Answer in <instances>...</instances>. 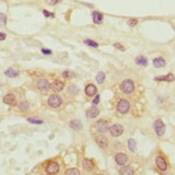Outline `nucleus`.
<instances>
[{
  "mask_svg": "<svg viewBox=\"0 0 175 175\" xmlns=\"http://www.w3.org/2000/svg\"><path fill=\"white\" fill-rule=\"evenodd\" d=\"M36 86L42 93H46L50 89V84H48V82L45 79H39L36 83Z\"/></svg>",
  "mask_w": 175,
  "mask_h": 175,
  "instance_id": "423d86ee",
  "label": "nucleus"
},
{
  "mask_svg": "<svg viewBox=\"0 0 175 175\" xmlns=\"http://www.w3.org/2000/svg\"><path fill=\"white\" fill-rule=\"evenodd\" d=\"M156 164H157V167L159 168L160 171H167V162H165V160L163 159L162 157H160V156H158L157 158H156Z\"/></svg>",
  "mask_w": 175,
  "mask_h": 175,
  "instance_id": "f8f14e48",
  "label": "nucleus"
},
{
  "mask_svg": "<svg viewBox=\"0 0 175 175\" xmlns=\"http://www.w3.org/2000/svg\"><path fill=\"white\" fill-rule=\"evenodd\" d=\"M68 91H69V94H74V95H77V94H79L80 89H79V87H77V85L73 84V85H70Z\"/></svg>",
  "mask_w": 175,
  "mask_h": 175,
  "instance_id": "393cba45",
  "label": "nucleus"
},
{
  "mask_svg": "<svg viewBox=\"0 0 175 175\" xmlns=\"http://www.w3.org/2000/svg\"><path fill=\"white\" fill-rule=\"evenodd\" d=\"M96 143L98 144L101 148H105V147L107 146V144H109V142H107V137H104L103 134H100L98 135V137H96Z\"/></svg>",
  "mask_w": 175,
  "mask_h": 175,
  "instance_id": "9b49d317",
  "label": "nucleus"
},
{
  "mask_svg": "<svg viewBox=\"0 0 175 175\" xmlns=\"http://www.w3.org/2000/svg\"><path fill=\"white\" fill-rule=\"evenodd\" d=\"M158 81H169V82H173L174 81V75L173 74H168L164 77H158Z\"/></svg>",
  "mask_w": 175,
  "mask_h": 175,
  "instance_id": "cd10ccee",
  "label": "nucleus"
},
{
  "mask_svg": "<svg viewBox=\"0 0 175 175\" xmlns=\"http://www.w3.org/2000/svg\"><path fill=\"white\" fill-rule=\"evenodd\" d=\"M64 174H67V175H80V172L77 171V169H69V170H67Z\"/></svg>",
  "mask_w": 175,
  "mask_h": 175,
  "instance_id": "c756f323",
  "label": "nucleus"
},
{
  "mask_svg": "<svg viewBox=\"0 0 175 175\" xmlns=\"http://www.w3.org/2000/svg\"><path fill=\"white\" fill-rule=\"evenodd\" d=\"M43 14H44L45 16H46V17H53V16H54V14H53V13L47 12L46 10H44V11H43Z\"/></svg>",
  "mask_w": 175,
  "mask_h": 175,
  "instance_id": "f704fd0d",
  "label": "nucleus"
},
{
  "mask_svg": "<svg viewBox=\"0 0 175 175\" xmlns=\"http://www.w3.org/2000/svg\"><path fill=\"white\" fill-rule=\"evenodd\" d=\"M61 0H46V3L48 6H55V4L59 3Z\"/></svg>",
  "mask_w": 175,
  "mask_h": 175,
  "instance_id": "2f4dec72",
  "label": "nucleus"
},
{
  "mask_svg": "<svg viewBox=\"0 0 175 175\" xmlns=\"http://www.w3.org/2000/svg\"><path fill=\"white\" fill-rule=\"evenodd\" d=\"M115 161H116L117 164L125 165L126 162L128 161V157H127V155H126V154L118 153V154H116V156H115Z\"/></svg>",
  "mask_w": 175,
  "mask_h": 175,
  "instance_id": "9d476101",
  "label": "nucleus"
},
{
  "mask_svg": "<svg viewBox=\"0 0 175 175\" xmlns=\"http://www.w3.org/2000/svg\"><path fill=\"white\" fill-rule=\"evenodd\" d=\"M93 20L96 24H101V23L103 22V14L98 12V11H95V12L93 13Z\"/></svg>",
  "mask_w": 175,
  "mask_h": 175,
  "instance_id": "a211bd4d",
  "label": "nucleus"
},
{
  "mask_svg": "<svg viewBox=\"0 0 175 175\" xmlns=\"http://www.w3.org/2000/svg\"><path fill=\"white\" fill-rule=\"evenodd\" d=\"M47 102H48V105H50V107L57 109V107H60L61 103H63V99H61L60 96H58V95H52L50 98H48Z\"/></svg>",
  "mask_w": 175,
  "mask_h": 175,
  "instance_id": "f03ea898",
  "label": "nucleus"
},
{
  "mask_svg": "<svg viewBox=\"0 0 175 175\" xmlns=\"http://www.w3.org/2000/svg\"><path fill=\"white\" fill-rule=\"evenodd\" d=\"M105 80V74L103 72H99L98 74H97V82L99 83V84H102L103 82H104Z\"/></svg>",
  "mask_w": 175,
  "mask_h": 175,
  "instance_id": "a878e982",
  "label": "nucleus"
},
{
  "mask_svg": "<svg viewBox=\"0 0 175 175\" xmlns=\"http://www.w3.org/2000/svg\"><path fill=\"white\" fill-rule=\"evenodd\" d=\"M135 63H137L138 64H140V66L146 67L147 66V59L145 58L144 56H139L137 58V60H135Z\"/></svg>",
  "mask_w": 175,
  "mask_h": 175,
  "instance_id": "4be33fe9",
  "label": "nucleus"
},
{
  "mask_svg": "<svg viewBox=\"0 0 175 175\" xmlns=\"http://www.w3.org/2000/svg\"><path fill=\"white\" fill-rule=\"evenodd\" d=\"M137 24H138V20H128V25H129V26H131V27L135 26Z\"/></svg>",
  "mask_w": 175,
  "mask_h": 175,
  "instance_id": "473e14b6",
  "label": "nucleus"
},
{
  "mask_svg": "<svg viewBox=\"0 0 175 175\" xmlns=\"http://www.w3.org/2000/svg\"><path fill=\"white\" fill-rule=\"evenodd\" d=\"M64 87V84L61 81H54L52 84L50 85V88L52 89L54 93H59L63 89Z\"/></svg>",
  "mask_w": 175,
  "mask_h": 175,
  "instance_id": "1a4fd4ad",
  "label": "nucleus"
},
{
  "mask_svg": "<svg viewBox=\"0 0 175 175\" xmlns=\"http://www.w3.org/2000/svg\"><path fill=\"white\" fill-rule=\"evenodd\" d=\"M7 24V16L2 13H0V26H3Z\"/></svg>",
  "mask_w": 175,
  "mask_h": 175,
  "instance_id": "7c9ffc66",
  "label": "nucleus"
},
{
  "mask_svg": "<svg viewBox=\"0 0 175 175\" xmlns=\"http://www.w3.org/2000/svg\"><path fill=\"white\" fill-rule=\"evenodd\" d=\"M85 93H86L87 96L91 97V96H95L97 94V87L95 86L94 84H89L86 86V88H85Z\"/></svg>",
  "mask_w": 175,
  "mask_h": 175,
  "instance_id": "2eb2a0df",
  "label": "nucleus"
},
{
  "mask_svg": "<svg viewBox=\"0 0 175 175\" xmlns=\"http://www.w3.org/2000/svg\"><path fill=\"white\" fill-rule=\"evenodd\" d=\"M82 165H83V169H84L85 171H91V170L94 169L93 161L89 160V159H84V160H83Z\"/></svg>",
  "mask_w": 175,
  "mask_h": 175,
  "instance_id": "f3484780",
  "label": "nucleus"
},
{
  "mask_svg": "<svg viewBox=\"0 0 175 175\" xmlns=\"http://www.w3.org/2000/svg\"><path fill=\"white\" fill-rule=\"evenodd\" d=\"M27 120L31 124H37V125L43 124V120H41V119H39V118H36V117H29V118H27Z\"/></svg>",
  "mask_w": 175,
  "mask_h": 175,
  "instance_id": "bb28decb",
  "label": "nucleus"
},
{
  "mask_svg": "<svg viewBox=\"0 0 175 175\" xmlns=\"http://www.w3.org/2000/svg\"><path fill=\"white\" fill-rule=\"evenodd\" d=\"M4 73H6V75L9 77H16L18 74H20V71L15 70V69H13V68H10V69H8Z\"/></svg>",
  "mask_w": 175,
  "mask_h": 175,
  "instance_id": "412c9836",
  "label": "nucleus"
},
{
  "mask_svg": "<svg viewBox=\"0 0 175 175\" xmlns=\"http://www.w3.org/2000/svg\"><path fill=\"white\" fill-rule=\"evenodd\" d=\"M95 128L98 132L105 133L107 131H109L110 126H109V123H107V120H104V119H100V120H98L95 124Z\"/></svg>",
  "mask_w": 175,
  "mask_h": 175,
  "instance_id": "20e7f679",
  "label": "nucleus"
},
{
  "mask_svg": "<svg viewBox=\"0 0 175 175\" xmlns=\"http://www.w3.org/2000/svg\"><path fill=\"white\" fill-rule=\"evenodd\" d=\"M41 52H42L44 55H50V54H52V50H47V48H42V50H41Z\"/></svg>",
  "mask_w": 175,
  "mask_h": 175,
  "instance_id": "72a5a7b5",
  "label": "nucleus"
},
{
  "mask_svg": "<svg viewBox=\"0 0 175 175\" xmlns=\"http://www.w3.org/2000/svg\"><path fill=\"white\" fill-rule=\"evenodd\" d=\"M45 172L47 174H56L59 172V164L56 161H52V162L48 163V165L45 169Z\"/></svg>",
  "mask_w": 175,
  "mask_h": 175,
  "instance_id": "0eeeda50",
  "label": "nucleus"
},
{
  "mask_svg": "<svg viewBox=\"0 0 175 175\" xmlns=\"http://www.w3.org/2000/svg\"><path fill=\"white\" fill-rule=\"evenodd\" d=\"M114 46L116 47V48H118V50H125V47H124L123 45L119 44V43H116V44H115Z\"/></svg>",
  "mask_w": 175,
  "mask_h": 175,
  "instance_id": "e433bc0d",
  "label": "nucleus"
},
{
  "mask_svg": "<svg viewBox=\"0 0 175 175\" xmlns=\"http://www.w3.org/2000/svg\"><path fill=\"white\" fill-rule=\"evenodd\" d=\"M70 128H72L75 131H80L83 128L82 121L79 120V119H73V120L70 121Z\"/></svg>",
  "mask_w": 175,
  "mask_h": 175,
  "instance_id": "4468645a",
  "label": "nucleus"
},
{
  "mask_svg": "<svg viewBox=\"0 0 175 175\" xmlns=\"http://www.w3.org/2000/svg\"><path fill=\"white\" fill-rule=\"evenodd\" d=\"M154 129H155L158 137H162L165 132V126L161 119H157V120L155 121V124H154Z\"/></svg>",
  "mask_w": 175,
  "mask_h": 175,
  "instance_id": "39448f33",
  "label": "nucleus"
},
{
  "mask_svg": "<svg viewBox=\"0 0 175 175\" xmlns=\"http://www.w3.org/2000/svg\"><path fill=\"white\" fill-rule=\"evenodd\" d=\"M6 33H3V32H0V41H3L6 40Z\"/></svg>",
  "mask_w": 175,
  "mask_h": 175,
  "instance_id": "58836bf2",
  "label": "nucleus"
},
{
  "mask_svg": "<svg viewBox=\"0 0 175 175\" xmlns=\"http://www.w3.org/2000/svg\"><path fill=\"white\" fill-rule=\"evenodd\" d=\"M155 68H162V67L165 66V60L162 58V57H158V58H155L153 61Z\"/></svg>",
  "mask_w": 175,
  "mask_h": 175,
  "instance_id": "6ab92c4d",
  "label": "nucleus"
},
{
  "mask_svg": "<svg viewBox=\"0 0 175 175\" xmlns=\"http://www.w3.org/2000/svg\"><path fill=\"white\" fill-rule=\"evenodd\" d=\"M3 102L8 105H15L16 104V99H15L14 95L9 94V95H6L3 97Z\"/></svg>",
  "mask_w": 175,
  "mask_h": 175,
  "instance_id": "ddd939ff",
  "label": "nucleus"
},
{
  "mask_svg": "<svg viewBox=\"0 0 175 175\" xmlns=\"http://www.w3.org/2000/svg\"><path fill=\"white\" fill-rule=\"evenodd\" d=\"M120 89L123 90V93L125 94H131L134 90V83L131 80H126L121 83L120 85Z\"/></svg>",
  "mask_w": 175,
  "mask_h": 175,
  "instance_id": "7ed1b4c3",
  "label": "nucleus"
},
{
  "mask_svg": "<svg viewBox=\"0 0 175 175\" xmlns=\"http://www.w3.org/2000/svg\"><path fill=\"white\" fill-rule=\"evenodd\" d=\"M98 115H99V109L96 107H90V109L86 112V116L88 117V118H95Z\"/></svg>",
  "mask_w": 175,
  "mask_h": 175,
  "instance_id": "dca6fc26",
  "label": "nucleus"
},
{
  "mask_svg": "<svg viewBox=\"0 0 175 175\" xmlns=\"http://www.w3.org/2000/svg\"><path fill=\"white\" fill-rule=\"evenodd\" d=\"M63 75L64 79H66V77H70V75H73V74L71 72H69V71H66V72L63 73Z\"/></svg>",
  "mask_w": 175,
  "mask_h": 175,
  "instance_id": "c9c22d12",
  "label": "nucleus"
},
{
  "mask_svg": "<svg viewBox=\"0 0 175 175\" xmlns=\"http://www.w3.org/2000/svg\"><path fill=\"white\" fill-rule=\"evenodd\" d=\"M99 101H100V96H99V95H97L96 96V98H95V100H94V104H98V103H99Z\"/></svg>",
  "mask_w": 175,
  "mask_h": 175,
  "instance_id": "4c0bfd02",
  "label": "nucleus"
},
{
  "mask_svg": "<svg viewBox=\"0 0 175 175\" xmlns=\"http://www.w3.org/2000/svg\"><path fill=\"white\" fill-rule=\"evenodd\" d=\"M133 173H134V171L131 167H123L119 170V174L121 175H132Z\"/></svg>",
  "mask_w": 175,
  "mask_h": 175,
  "instance_id": "aec40b11",
  "label": "nucleus"
},
{
  "mask_svg": "<svg viewBox=\"0 0 175 175\" xmlns=\"http://www.w3.org/2000/svg\"><path fill=\"white\" fill-rule=\"evenodd\" d=\"M84 43H85V44H87V45H89V46H91V47H98V43L95 42V41H93V40H89V39L85 40Z\"/></svg>",
  "mask_w": 175,
  "mask_h": 175,
  "instance_id": "c85d7f7f",
  "label": "nucleus"
},
{
  "mask_svg": "<svg viewBox=\"0 0 175 175\" xmlns=\"http://www.w3.org/2000/svg\"><path fill=\"white\" fill-rule=\"evenodd\" d=\"M124 132V127L119 124H116V125H113L111 128H110V133L112 134V137H119L121 133Z\"/></svg>",
  "mask_w": 175,
  "mask_h": 175,
  "instance_id": "6e6552de",
  "label": "nucleus"
},
{
  "mask_svg": "<svg viewBox=\"0 0 175 175\" xmlns=\"http://www.w3.org/2000/svg\"><path fill=\"white\" fill-rule=\"evenodd\" d=\"M129 110H130V103H129L128 100L121 99V100L118 101V103H117V111L120 114H126V113L129 112Z\"/></svg>",
  "mask_w": 175,
  "mask_h": 175,
  "instance_id": "f257e3e1",
  "label": "nucleus"
},
{
  "mask_svg": "<svg viewBox=\"0 0 175 175\" xmlns=\"http://www.w3.org/2000/svg\"><path fill=\"white\" fill-rule=\"evenodd\" d=\"M128 148L130 149L131 151H135V149H137V142L133 139H130L128 141Z\"/></svg>",
  "mask_w": 175,
  "mask_h": 175,
  "instance_id": "5701e85b",
  "label": "nucleus"
},
{
  "mask_svg": "<svg viewBox=\"0 0 175 175\" xmlns=\"http://www.w3.org/2000/svg\"><path fill=\"white\" fill-rule=\"evenodd\" d=\"M29 109V103L27 102V101H22V102L20 103V110L23 112H26L28 111Z\"/></svg>",
  "mask_w": 175,
  "mask_h": 175,
  "instance_id": "b1692460",
  "label": "nucleus"
}]
</instances>
